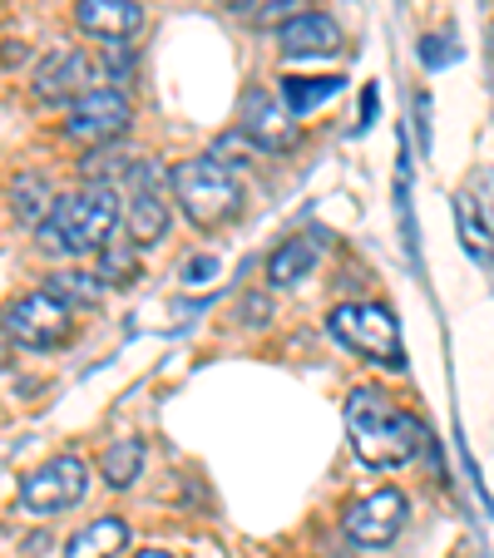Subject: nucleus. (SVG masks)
Returning <instances> with one entry per match:
<instances>
[{
    "label": "nucleus",
    "mask_w": 494,
    "mask_h": 558,
    "mask_svg": "<svg viewBox=\"0 0 494 558\" xmlns=\"http://www.w3.org/2000/svg\"><path fill=\"white\" fill-rule=\"evenodd\" d=\"M89 80V60L74 45H64V50L45 54L40 70H35V99H45V105H60V99L80 95V85Z\"/></svg>",
    "instance_id": "9b49d317"
},
{
    "label": "nucleus",
    "mask_w": 494,
    "mask_h": 558,
    "mask_svg": "<svg viewBox=\"0 0 494 558\" xmlns=\"http://www.w3.org/2000/svg\"><path fill=\"white\" fill-rule=\"evenodd\" d=\"M74 21H80V31L99 35V40H124L144 25V11H138V0H80Z\"/></svg>",
    "instance_id": "ddd939ff"
},
{
    "label": "nucleus",
    "mask_w": 494,
    "mask_h": 558,
    "mask_svg": "<svg viewBox=\"0 0 494 558\" xmlns=\"http://www.w3.org/2000/svg\"><path fill=\"white\" fill-rule=\"evenodd\" d=\"M347 435L357 460L371 470H396L425 445V425L381 390H351L347 396Z\"/></svg>",
    "instance_id": "f257e3e1"
},
{
    "label": "nucleus",
    "mask_w": 494,
    "mask_h": 558,
    "mask_svg": "<svg viewBox=\"0 0 494 558\" xmlns=\"http://www.w3.org/2000/svg\"><path fill=\"white\" fill-rule=\"evenodd\" d=\"M124 222H129L134 247L164 238V228H169V198H164V169H158V163H129V208H124Z\"/></svg>",
    "instance_id": "0eeeda50"
},
{
    "label": "nucleus",
    "mask_w": 494,
    "mask_h": 558,
    "mask_svg": "<svg viewBox=\"0 0 494 558\" xmlns=\"http://www.w3.org/2000/svg\"><path fill=\"white\" fill-rule=\"evenodd\" d=\"M213 272H218V257H193V263L183 267V277H189L193 287H198V282H208Z\"/></svg>",
    "instance_id": "4be33fe9"
},
{
    "label": "nucleus",
    "mask_w": 494,
    "mask_h": 558,
    "mask_svg": "<svg viewBox=\"0 0 494 558\" xmlns=\"http://www.w3.org/2000/svg\"><path fill=\"white\" fill-rule=\"evenodd\" d=\"M144 470V440H115L99 454V474H105L109 489H129Z\"/></svg>",
    "instance_id": "f3484780"
},
{
    "label": "nucleus",
    "mask_w": 494,
    "mask_h": 558,
    "mask_svg": "<svg viewBox=\"0 0 494 558\" xmlns=\"http://www.w3.org/2000/svg\"><path fill=\"white\" fill-rule=\"evenodd\" d=\"M129 544V524L115 514L95 519V524H85L80 534L70 538V548H64V558H119Z\"/></svg>",
    "instance_id": "4468645a"
},
{
    "label": "nucleus",
    "mask_w": 494,
    "mask_h": 558,
    "mask_svg": "<svg viewBox=\"0 0 494 558\" xmlns=\"http://www.w3.org/2000/svg\"><path fill=\"white\" fill-rule=\"evenodd\" d=\"M277 50L292 54V60H306V54H337L341 50V31L332 15H316V11H302L277 31Z\"/></svg>",
    "instance_id": "9d476101"
},
{
    "label": "nucleus",
    "mask_w": 494,
    "mask_h": 558,
    "mask_svg": "<svg viewBox=\"0 0 494 558\" xmlns=\"http://www.w3.org/2000/svg\"><path fill=\"white\" fill-rule=\"evenodd\" d=\"M455 213H460V238H465V253L480 257V263H490V232H484L480 213H474V198L465 193V198H455Z\"/></svg>",
    "instance_id": "6ab92c4d"
},
{
    "label": "nucleus",
    "mask_w": 494,
    "mask_h": 558,
    "mask_svg": "<svg viewBox=\"0 0 494 558\" xmlns=\"http://www.w3.org/2000/svg\"><path fill=\"white\" fill-rule=\"evenodd\" d=\"M316 257H322V243H316V238H292V243H282L273 253V263H267V277H273L277 287H292V282H302V277L312 272Z\"/></svg>",
    "instance_id": "2eb2a0df"
},
{
    "label": "nucleus",
    "mask_w": 494,
    "mask_h": 558,
    "mask_svg": "<svg viewBox=\"0 0 494 558\" xmlns=\"http://www.w3.org/2000/svg\"><path fill=\"white\" fill-rule=\"evenodd\" d=\"M105 277H115L119 287H129L138 277V257H134V243L129 247H109L105 253Z\"/></svg>",
    "instance_id": "412c9836"
},
{
    "label": "nucleus",
    "mask_w": 494,
    "mask_h": 558,
    "mask_svg": "<svg viewBox=\"0 0 494 558\" xmlns=\"http://www.w3.org/2000/svg\"><path fill=\"white\" fill-rule=\"evenodd\" d=\"M337 89H341L337 74H326V80H282V99H287V109H292V114H306V109L326 105Z\"/></svg>",
    "instance_id": "a211bd4d"
},
{
    "label": "nucleus",
    "mask_w": 494,
    "mask_h": 558,
    "mask_svg": "<svg viewBox=\"0 0 494 558\" xmlns=\"http://www.w3.org/2000/svg\"><path fill=\"white\" fill-rule=\"evenodd\" d=\"M129 114H134V109H129V99L119 95V89H89V95H80L64 134H70L74 144H109V138H119L129 129Z\"/></svg>",
    "instance_id": "6e6552de"
},
{
    "label": "nucleus",
    "mask_w": 494,
    "mask_h": 558,
    "mask_svg": "<svg viewBox=\"0 0 494 558\" xmlns=\"http://www.w3.org/2000/svg\"><path fill=\"white\" fill-rule=\"evenodd\" d=\"M228 5H232V0H228Z\"/></svg>",
    "instance_id": "b1692460"
},
{
    "label": "nucleus",
    "mask_w": 494,
    "mask_h": 558,
    "mask_svg": "<svg viewBox=\"0 0 494 558\" xmlns=\"http://www.w3.org/2000/svg\"><path fill=\"white\" fill-rule=\"evenodd\" d=\"M406 514H410V505L400 489H376V495H366L361 505L347 509V534L366 548H386L406 529Z\"/></svg>",
    "instance_id": "1a4fd4ad"
},
{
    "label": "nucleus",
    "mask_w": 494,
    "mask_h": 558,
    "mask_svg": "<svg viewBox=\"0 0 494 558\" xmlns=\"http://www.w3.org/2000/svg\"><path fill=\"white\" fill-rule=\"evenodd\" d=\"M138 558H173V554H164V548H144Z\"/></svg>",
    "instance_id": "5701e85b"
},
{
    "label": "nucleus",
    "mask_w": 494,
    "mask_h": 558,
    "mask_svg": "<svg viewBox=\"0 0 494 558\" xmlns=\"http://www.w3.org/2000/svg\"><path fill=\"white\" fill-rule=\"evenodd\" d=\"M173 203L189 213L193 228H218V222H228L238 213L242 189L228 163H218V158H189V163L173 169Z\"/></svg>",
    "instance_id": "7ed1b4c3"
},
{
    "label": "nucleus",
    "mask_w": 494,
    "mask_h": 558,
    "mask_svg": "<svg viewBox=\"0 0 494 558\" xmlns=\"http://www.w3.org/2000/svg\"><path fill=\"white\" fill-rule=\"evenodd\" d=\"M11 203H15V218L31 222V228H40V222H50V213H55L60 198L50 193V183H45L40 173H21L15 189H11Z\"/></svg>",
    "instance_id": "dca6fc26"
},
{
    "label": "nucleus",
    "mask_w": 494,
    "mask_h": 558,
    "mask_svg": "<svg viewBox=\"0 0 494 558\" xmlns=\"http://www.w3.org/2000/svg\"><path fill=\"white\" fill-rule=\"evenodd\" d=\"M332 337L341 341L347 351H357V356L376 361V366L386 371H400L406 366V351H400V331H396V316H390V306L381 302H347L332 312Z\"/></svg>",
    "instance_id": "20e7f679"
},
{
    "label": "nucleus",
    "mask_w": 494,
    "mask_h": 558,
    "mask_svg": "<svg viewBox=\"0 0 494 558\" xmlns=\"http://www.w3.org/2000/svg\"><path fill=\"white\" fill-rule=\"evenodd\" d=\"M89 495V464L80 454H55L21 480V505L31 514H60Z\"/></svg>",
    "instance_id": "423d86ee"
},
{
    "label": "nucleus",
    "mask_w": 494,
    "mask_h": 558,
    "mask_svg": "<svg viewBox=\"0 0 494 558\" xmlns=\"http://www.w3.org/2000/svg\"><path fill=\"white\" fill-rule=\"evenodd\" d=\"M70 331H74V306L64 302V296H55L50 287L11 302V312H5V337H11L15 347L50 351V347H60V341H70Z\"/></svg>",
    "instance_id": "39448f33"
},
{
    "label": "nucleus",
    "mask_w": 494,
    "mask_h": 558,
    "mask_svg": "<svg viewBox=\"0 0 494 558\" xmlns=\"http://www.w3.org/2000/svg\"><path fill=\"white\" fill-rule=\"evenodd\" d=\"M242 134L253 138L257 148H287L297 138V129H292V114H282L273 95L253 89V95H242Z\"/></svg>",
    "instance_id": "f8f14e48"
},
{
    "label": "nucleus",
    "mask_w": 494,
    "mask_h": 558,
    "mask_svg": "<svg viewBox=\"0 0 494 558\" xmlns=\"http://www.w3.org/2000/svg\"><path fill=\"white\" fill-rule=\"evenodd\" d=\"M115 222H119V193L105 189V183H89V189L55 203L45 232H50V243L64 247V253H95V247L109 243Z\"/></svg>",
    "instance_id": "f03ea898"
},
{
    "label": "nucleus",
    "mask_w": 494,
    "mask_h": 558,
    "mask_svg": "<svg viewBox=\"0 0 494 558\" xmlns=\"http://www.w3.org/2000/svg\"><path fill=\"white\" fill-rule=\"evenodd\" d=\"M50 292L55 296H64V302H89L95 306L99 296H105V287H99V277H89V272H60V277H50Z\"/></svg>",
    "instance_id": "aec40b11"
}]
</instances>
